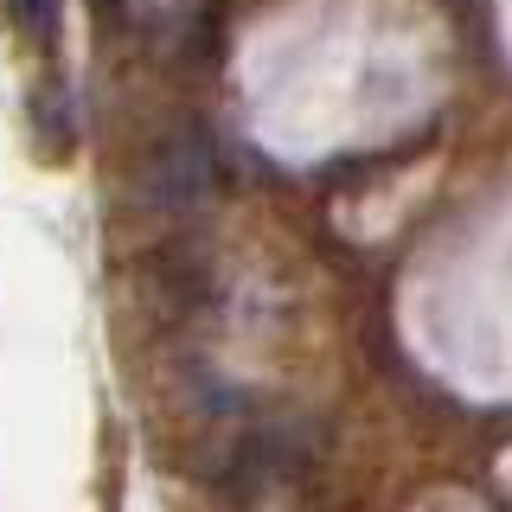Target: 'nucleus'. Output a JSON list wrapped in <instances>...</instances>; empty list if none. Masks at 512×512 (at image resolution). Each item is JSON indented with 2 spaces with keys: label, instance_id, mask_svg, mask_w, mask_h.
<instances>
[{
  "label": "nucleus",
  "instance_id": "obj_1",
  "mask_svg": "<svg viewBox=\"0 0 512 512\" xmlns=\"http://www.w3.org/2000/svg\"><path fill=\"white\" fill-rule=\"evenodd\" d=\"M314 455H320V429L308 416H263L256 429H244V436L224 448L218 487L237 493V500H263V493H276V487L308 474Z\"/></svg>",
  "mask_w": 512,
  "mask_h": 512
},
{
  "label": "nucleus",
  "instance_id": "obj_2",
  "mask_svg": "<svg viewBox=\"0 0 512 512\" xmlns=\"http://www.w3.org/2000/svg\"><path fill=\"white\" fill-rule=\"evenodd\" d=\"M212 192H218V148L199 128L160 135L148 148V160H141V180H135V199L148 205V212H167V218L199 212Z\"/></svg>",
  "mask_w": 512,
  "mask_h": 512
},
{
  "label": "nucleus",
  "instance_id": "obj_3",
  "mask_svg": "<svg viewBox=\"0 0 512 512\" xmlns=\"http://www.w3.org/2000/svg\"><path fill=\"white\" fill-rule=\"evenodd\" d=\"M148 282L167 288L173 314H186V308H199V301L212 295V263H205L199 250H160V256H148Z\"/></svg>",
  "mask_w": 512,
  "mask_h": 512
},
{
  "label": "nucleus",
  "instance_id": "obj_4",
  "mask_svg": "<svg viewBox=\"0 0 512 512\" xmlns=\"http://www.w3.org/2000/svg\"><path fill=\"white\" fill-rule=\"evenodd\" d=\"M32 135H39V154H71L77 128H71V96H64L58 84H39L32 90Z\"/></svg>",
  "mask_w": 512,
  "mask_h": 512
},
{
  "label": "nucleus",
  "instance_id": "obj_5",
  "mask_svg": "<svg viewBox=\"0 0 512 512\" xmlns=\"http://www.w3.org/2000/svg\"><path fill=\"white\" fill-rule=\"evenodd\" d=\"M7 7V26L20 32L32 52H52L64 32V0H0Z\"/></svg>",
  "mask_w": 512,
  "mask_h": 512
},
{
  "label": "nucleus",
  "instance_id": "obj_6",
  "mask_svg": "<svg viewBox=\"0 0 512 512\" xmlns=\"http://www.w3.org/2000/svg\"><path fill=\"white\" fill-rule=\"evenodd\" d=\"M90 7L103 13V20H122V13H128V0H90Z\"/></svg>",
  "mask_w": 512,
  "mask_h": 512
}]
</instances>
